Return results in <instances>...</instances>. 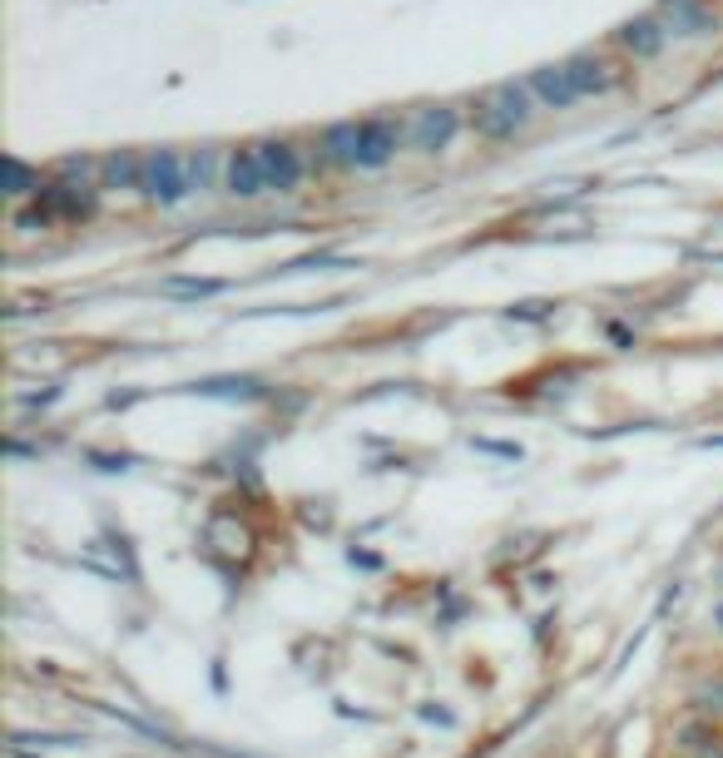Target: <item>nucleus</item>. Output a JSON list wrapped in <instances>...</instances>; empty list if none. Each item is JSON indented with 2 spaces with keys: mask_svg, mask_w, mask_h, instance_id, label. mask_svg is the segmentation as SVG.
<instances>
[{
  "mask_svg": "<svg viewBox=\"0 0 723 758\" xmlns=\"http://www.w3.org/2000/svg\"><path fill=\"white\" fill-rule=\"evenodd\" d=\"M664 15H669L673 31H683V35H693V31L709 25V15H703L699 6H689V0H664Z\"/></svg>",
  "mask_w": 723,
  "mask_h": 758,
  "instance_id": "16",
  "label": "nucleus"
},
{
  "mask_svg": "<svg viewBox=\"0 0 723 758\" xmlns=\"http://www.w3.org/2000/svg\"><path fill=\"white\" fill-rule=\"evenodd\" d=\"M392 154H396V124L392 120H366L362 144H357V164H362V169H382Z\"/></svg>",
  "mask_w": 723,
  "mask_h": 758,
  "instance_id": "6",
  "label": "nucleus"
},
{
  "mask_svg": "<svg viewBox=\"0 0 723 758\" xmlns=\"http://www.w3.org/2000/svg\"><path fill=\"white\" fill-rule=\"evenodd\" d=\"M525 120H530V110H525V90H515V85H501V90H491L481 105H475V130L491 134V140L515 134Z\"/></svg>",
  "mask_w": 723,
  "mask_h": 758,
  "instance_id": "1",
  "label": "nucleus"
},
{
  "mask_svg": "<svg viewBox=\"0 0 723 758\" xmlns=\"http://www.w3.org/2000/svg\"><path fill=\"white\" fill-rule=\"evenodd\" d=\"M6 194L10 199H25V194H40V179L25 169L20 160H6Z\"/></svg>",
  "mask_w": 723,
  "mask_h": 758,
  "instance_id": "17",
  "label": "nucleus"
},
{
  "mask_svg": "<svg viewBox=\"0 0 723 758\" xmlns=\"http://www.w3.org/2000/svg\"><path fill=\"white\" fill-rule=\"evenodd\" d=\"M139 169H144V160L114 154V160H105V184L109 189H139Z\"/></svg>",
  "mask_w": 723,
  "mask_h": 758,
  "instance_id": "15",
  "label": "nucleus"
},
{
  "mask_svg": "<svg viewBox=\"0 0 723 758\" xmlns=\"http://www.w3.org/2000/svg\"><path fill=\"white\" fill-rule=\"evenodd\" d=\"M204 546L213 550L218 560H248L253 556V530H248L233 510H218V516L204 526Z\"/></svg>",
  "mask_w": 723,
  "mask_h": 758,
  "instance_id": "3",
  "label": "nucleus"
},
{
  "mask_svg": "<svg viewBox=\"0 0 723 758\" xmlns=\"http://www.w3.org/2000/svg\"><path fill=\"white\" fill-rule=\"evenodd\" d=\"M263 164H258V150H243L228 160V194H238V199H253V194H263Z\"/></svg>",
  "mask_w": 723,
  "mask_h": 758,
  "instance_id": "8",
  "label": "nucleus"
},
{
  "mask_svg": "<svg viewBox=\"0 0 723 758\" xmlns=\"http://www.w3.org/2000/svg\"><path fill=\"white\" fill-rule=\"evenodd\" d=\"M679 748L689 758H723V734H719V728L689 724V728H679Z\"/></svg>",
  "mask_w": 723,
  "mask_h": 758,
  "instance_id": "12",
  "label": "nucleus"
},
{
  "mask_svg": "<svg viewBox=\"0 0 723 758\" xmlns=\"http://www.w3.org/2000/svg\"><path fill=\"white\" fill-rule=\"evenodd\" d=\"M40 209L50 213V219H85L89 209H95V189H89L85 179H59V184H50L45 189V204Z\"/></svg>",
  "mask_w": 723,
  "mask_h": 758,
  "instance_id": "5",
  "label": "nucleus"
},
{
  "mask_svg": "<svg viewBox=\"0 0 723 758\" xmlns=\"http://www.w3.org/2000/svg\"><path fill=\"white\" fill-rule=\"evenodd\" d=\"M664 35L669 31H659V21H629L620 31V45L624 51H634V55H654L664 45Z\"/></svg>",
  "mask_w": 723,
  "mask_h": 758,
  "instance_id": "11",
  "label": "nucleus"
},
{
  "mask_svg": "<svg viewBox=\"0 0 723 758\" xmlns=\"http://www.w3.org/2000/svg\"><path fill=\"white\" fill-rule=\"evenodd\" d=\"M6 758H25V748H15V744H6Z\"/></svg>",
  "mask_w": 723,
  "mask_h": 758,
  "instance_id": "20",
  "label": "nucleus"
},
{
  "mask_svg": "<svg viewBox=\"0 0 723 758\" xmlns=\"http://www.w3.org/2000/svg\"><path fill=\"white\" fill-rule=\"evenodd\" d=\"M357 144H362V124H332L322 134V154L332 164H357Z\"/></svg>",
  "mask_w": 723,
  "mask_h": 758,
  "instance_id": "10",
  "label": "nucleus"
},
{
  "mask_svg": "<svg viewBox=\"0 0 723 758\" xmlns=\"http://www.w3.org/2000/svg\"><path fill=\"white\" fill-rule=\"evenodd\" d=\"M223 283H208V278H178L168 283V293H188V298H208V293H218Z\"/></svg>",
  "mask_w": 723,
  "mask_h": 758,
  "instance_id": "19",
  "label": "nucleus"
},
{
  "mask_svg": "<svg viewBox=\"0 0 723 758\" xmlns=\"http://www.w3.org/2000/svg\"><path fill=\"white\" fill-rule=\"evenodd\" d=\"M139 189H144V199L154 204H178L188 194V169L178 154L158 150V154H144V169H139Z\"/></svg>",
  "mask_w": 723,
  "mask_h": 758,
  "instance_id": "2",
  "label": "nucleus"
},
{
  "mask_svg": "<svg viewBox=\"0 0 723 758\" xmlns=\"http://www.w3.org/2000/svg\"><path fill=\"white\" fill-rule=\"evenodd\" d=\"M530 90L540 95L545 105H555V110H565V105L580 100V95H574V80H570V70H565V65H550V70H535Z\"/></svg>",
  "mask_w": 723,
  "mask_h": 758,
  "instance_id": "9",
  "label": "nucleus"
},
{
  "mask_svg": "<svg viewBox=\"0 0 723 758\" xmlns=\"http://www.w3.org/2000/svg\"><path fill=\"white\" fill-rule=\"evenodd\" d=\"M258 164H263V184L273 194H293L303 179V160H297L293 144H258Z\"/></svg>",
  "mask_w": 723,
  "mask_h": 758,
  "instance_id": "4",
  "label": "nucleus"
},
{
  "mask_svg": "<svg viewBox=\"0 0 723 758\" xmlns=\"http://www.w3.org/2000/svg\"><path fill=\"white\" fill-rule=\"evenodd\" d=\"M719 625H723V605H719Z\"/></svg>",
  "mask_w": 723,
  "mask_h": 758,
  "instance_id": "21",
  "label": "nucleus"
},
{
  "mask_svg": "<svg viewBox=\"0 0 723 758\" xmlns=\"http://www.w3.org/2000/svg\"><path fill=\"white\" fill-rule=\"evenodd\" d=\"M184 169H188V194L208 189V179H213V160H208V154H194V160H184Z\"/></svg>",
  "mask_w": 723,
  "mask_h": 758,
  "instance_id": "18",
  "label": "nucleus"
},
{
  "mask_svg": "<svg viewBox=\"0 0 723 758\" xmlns=\"http://www.w3.org/2000/svg\"><path fill=\"white\" fill-rule=\"evenodd\" d=\"M451 134H456V110H421L412 120V130H406V140H412V150H441Z\"/></svg>",
  "mask_w": 723,
  "mask_h": 758,
  "instance_id": "7",
  "label": "nucleus"
},
{
  "mask_svg": "<svg viewBox=\"0 0 723 758\" xmlns=\"http://www.w3.org/2000/svg\"><path fill=\"white\" fill-rule=\"evenodd\" d=\"M570 70V80H574V95H594V90H604L610 85V65H600V61H590V55H580V61H570L565 65Z\"/></svg>",
  "mask_w": 723,
  "mask_h": 758,
  "instance_id": "14",
  "label": "nucleus"
},
{
  "mask_svg": "<svg viewBox=\"0 0 723 758\" xmlns=\"http://www.w3.org/2000/svg\"><path fill=\"white\" fill-rule=\"evenodd\" d=\"M194 392H204V397H263V382L258 377H208V382H194Z\"/></svg>",
  "mask_w": 723,
  "mask_h": 758,
  "instance_id": "13",
  "label": "nucleus"
}]
</instances>
